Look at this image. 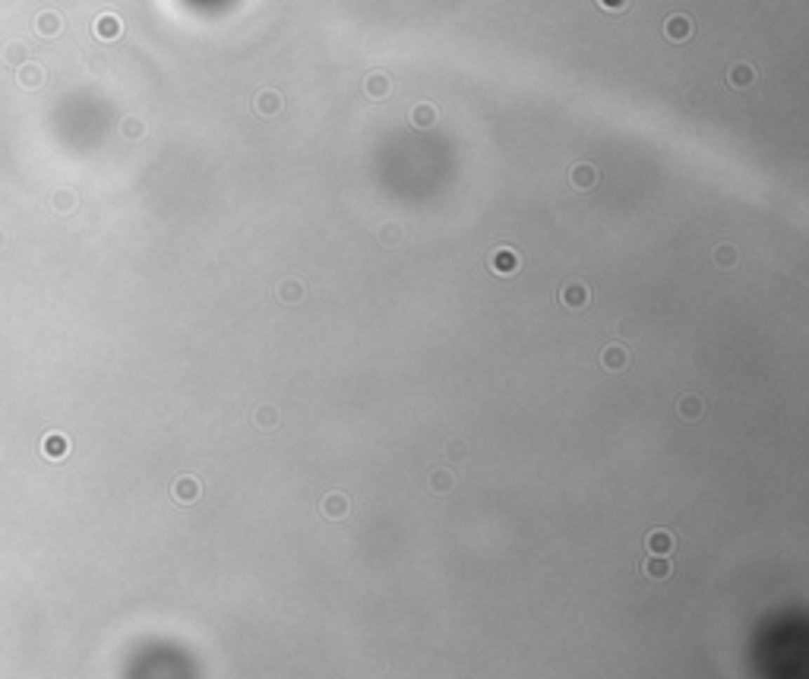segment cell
<instances>
[{"label":"cell","mask_w":809,"mask_h":679,"mask_svg":"<svg viewBox=\"0 0 809 679\" xmlns=\"http://www.w3.org/2000/svg\"><path fill=\"white\" fill-rule=\"evenodd\" d=\"M695 32V22L689 13H670L667 20H664V39L670 41V45H683V41H689Z\"/></svg>","instance_id":"6da1fadb"},{"label":"cell","mask_w":809,"mask_h":679,"mask_svg":"<svg viewBox=\"0 0 809 679\" xmlns=\"http://www.w3.org/2000/svg\"><path fill=\"white\" fill-rule=\"evenodd\" d=\"M487 266H490L493 275H503V278H509V275L519 272L522 260H519V253H516L512 247H497V250H490V256H487Z\"/></svg>","instance_id":"7a4b0ae2"},{"label":"cell","mask_w":809,"mask_h":679,"mask_svg":"<svg viewBox=\"0 0 809 679\" xmlns=\"http://www.w3.org/2000/svg\"><path fill=\"white\" fill-rule=\"evenodd\" d=\"M560 304L566 307V310L579 313L591 304V291H588L585 281H566V285L560 288Z\"/></svg>","instance_id":"3957f363"},{"label":"cell","mask_w":809,"mask_h":679,"mask_svg":"<svg viewBox=\"0 0 809 679\" xmlns=\"http://www.w3.org/2000/svg\"><path fill=\"white\" fill-rule=\"evenodd\" d=\"M171 496H174V502H180V506H193V502L203 496V483H199L196 474H180L178 480L171 483Z\"/></svg>","instance_id":"277c9868"},{"label":"cell","mask_w":809,"mask_h":679,"mask_svg":"<svg viewBox=\"0 0 809 679\" xmlns=\"http://www.w3.org/2000/svg\"><path fill=\"white\" fill-rule=\"evenodd\" d=\"M92 32H95L98 41H117L123 35V22L117 13H102V16H95V22H92Z\"/></svg>","instance_id":"5b68a950"},{"label":"cell","mask_w":809,"mask_h":679,"mask_svg":"<svg viewBox=\"0 0 809 679\" xmlns=\"http://www.w3.org/2000/svg\"><path fill=\"white\" fill-rule=\"evenodd\" d=\"M281 108H285V98H281L275 89H260L253 95V111L260 117H279Z\"/></svg>","instance_id":"8992f818"},{"label":"cell","mask_w":809,"mask_h":679,"mask_svg":"<svg viewBox=\"0 0 809 679\" xmlns=\"http://www.w3.org/2000/svg\"><path fill=\"white\" fill-rule=\"evenodd\" d=\"M32 26H35V35H41V39H58L64 32V16L58 10H41Z\"/></svg>","instance_id":"52a82bcc"},{"label":"cell","mask_w":809,"mask_h":679,"mask_svg":"<svg viewBox=\"0 0 809 679\" xmlns=\"http://www.w3.org/2000/svg\"><path fill=\"white\" fill-rule=\"evenodd\" d=\"M363 95H367L370 102H382V98L392 95V79H389V73H382V70L370 73V76L363 79Z\"/></svg>","instance_id":"ba28073f"},{"label":"cell","mask_w":809,"mask_h":679,"mask_svg":"<svg viewBox=\"0 0 809 679\" xmlns=\"http://www.w3.org/2000/svg\"><path fill=\"white\" fill-rule=\"evenodd\" d=\"M756 79H758V70L752 64H746V60H737V64H730V70H727V86H730V89H749Z\"/></svg>","instance_id":"9c48e42d"},{"label":"cell","mask_w":809,"mask_h":679,"mask_svg":"<svg viewBox=\"0 0 809 679\" xmlns=\"http://www.w3.org/2000/svg\"><path fill=\"white\" fill-rule=\"evenodd\" d=\"M41 455L51 458V462H60V458L70 455V439L64 433H45L41 436Z\"/></svg>","instance_id":"30bf717a"},{"label":"cell","mask_w":809,"mask_h":679,"mask_svg":"<svg viewBox=\"0 0 809 679\" xmlns=\"http://www.w3.org/2000/svg\"><path fill=\"white\" fill-rule=\"evenodd\" d=\"M408 121H411V127H415V130H430L436 121H440V111H436L434 102H417L415 108H411Z\"/></svg>","instance_id":"8fae6325"},{"label":"cell","mask_w":809,"mask_h":679,"mask_svg":"<svg viewBox=\"0 0 809 679\" xmlns=\"http://www.w3.org/2000/svg\"><path fill=\"white\" fill-rule=\"evenodd\" d=\"M304 294H307V288H304V281H300V278H281L279 288H275V297H279V304H285V307L300 304Z\"/></svg>","instance_id":"7c38bea8"},{"label":"cell","mask_w":809,"mask_h":679,"mask_svg":"<svg viewBox=\"0 0 809 679\" xmlns=\"http://www.w3.org/2000/svg\"><path fill=\"white\" fill-rule=\"evenodd\" d=\"M319 512H323L329 521H342L345 515L351 512V502L345 493H329V496H323V502H319Z\"/></svg>","instance_id":"4fadbf2b"},{"label":"cell","mask_w":809,"mask_h":679,"mask_svg":"<svg viewBox=\"0 0 809 679\" xmlns=\"http://www.w3.org/2000/svg\"><path fill=\"white\" fill-rule=\"evenodd\" d=\"M16 79H20L22 89H41L45 86V67L35 64V60H26L22 67H16Z\"/></svg>","instance_id":"5bb4252c"},{"label":"cell","mask_w":809,"mask_h":679,"mask_svg":"<svg viewBox=\"0 0 809 679\" xmlns=\"http://www.w3.org/2000/svg\"><path fill=\"white\" fill-rule=\"evenodd\" d=\"M569 184H573L575 190H591V187L598 184V168H594L591 161H579V165H573V171H569Z\"/></svg>","instance_id":"9a60e30c"},{"label":"cell","mask_w":809,"mask_h":679,"mask_svg":"<svg viewBox=\"0 0 809 679\" xmlns=\"http://www.w3.org/2000/svg\"><path fill=\"white\" fill-rule=\"evenodd\" d=\"M645 546H648L651 556H670V553H674V546H676V540H674V534H670L667 527H657V531L648 534Z\"/></svg>","instance_id":"2e32d148"},{"label":"cell","mask_w":809,"mask_h":679,"mask_svg":"<svg viewBox=\"0 0 809 679\" xmlns=\"http://www.w3.org/2000/svg\"><path fill=\"white\" fill-rule=\"evenodd\" d=\"M711 262L721 269V272H730V269L740 262V250L733 247V243H727V241L714 243V250H711Z\"/></svg>","instance_id":"e0dca14e"},{"label":"cell","mask_w":809,"mask_h":679,"mask_svg":"<svg viewBox=\"0 0 809 679\" xmlns=\"http://www.w3.org/2000/svg\"><path fill=\"white\" fill-rule=\"evenodd\" d=\"M601 363H604L607 370H613V373H620V370H626V363H629V351H626L623 344H607V348L601 351Z\"/></svg>","instance_id":"ac0fdd59"},{"label":"cell","mask_w":809,"mask_h":679,"mask_svg":"<svg viewBox=\"0 0 809 679\" xmlns=\"http://www.w3.org/2000/svg\"><path fill=\"white\" fill-rule=\"evenodd\" d=\"M427 487H430V493L446 496L449 490L455 487V474H453V471H446V468H434V471H430V477H427Z\"/></svg>","instance_id":"d6986e66"},{"label":"cell","mask_w":809,"mask_h":679,"mask_svg":"<svg viewBox=\"0 0 809 679\" xmlns=\"http://www.w3.org/2000/svg\"><path fill=\"white\" fill-rule=\"evenodd\" d=\"M642 572L651 578V581H667L674 569H670V559H667V556H648V559L642 563Z\"/></svg>","instance_id":"ffe728a7"},{"label":"cell","mask_w":809,"mask_h":679,"mask_svg":"<svg viewBox=\"0 0 809 679\" xmlns=\"http://www.w3.org/2000/svg\"><path fill=\"white\" fill-rule=\"evenodd\" d=\"M702 411H705V405H702L699 395H680V401H676V414H680L683 420H689V424L699 420Z\"/></svg>","instance_id":"44dd1931"},{"label":"cell","mask_w":809,"mask_h":679,"mask_svg":"<svg viewBox=\"0 0 809 679\" xmlns=\"http://www.w3.org/2000/svg\"><path fill=\"white\" fill-rule=\"evenodd\" d=\"M253 424L260 426V430H275V426L281 424V411L275 405H260L253 411Z\"/></svg>","instance_id":"7402d4cb"},{"label":"cell","mask_w":809,"mask_h":679,"mask_svg":"<svg viewBox=\"0 0 809 679\" xmlns=\"http://www.w3.org/2000/svg\"><path fill=\"white\" fill-rule=\"evenodd\" d=\"M76 203H79V199H76V193H73V190H58V193L51 196V209L60 212V215H70V212H76Z\"/></svg>","instance_id":"603a6c76"},{"label":"cell","mask_w":809,"mask_h":679,"mask_svg":"<svg viewBox=\"0 0 809 679\" xmlns=\"http://www.w3.org/2000/svg\"><path fill=\"white\" fill-rule=\"evenodd\" d=\"M401 241H405V228H401L399 222H386L380 228V243H382V247H399Z\"/></svg>","instance_id":"cb8c5ba5"},{"label":"cell","mask_w":809,"mask_h":679,"mask_svg":"<svg viewBox=\"0 0 809 679\" xmlns=\"http://www.w3.org/2000/svg\"><path fill=\"white\" fill-rule=\"evenodd\" d=\"M4 60L13 64V67H22L29 60V48L22 45V41H10V45L4 48Z\"/></svg>","instance_id":"d4e9b609"},{"label":"cell","mask_w":809,"mask_h":679,"mask_svg":"<svg viewBox=\"0 0 809 679\" xmlns=\"http://www.w3.org/2000/svg\"><path fill=\"white\" fill-rule=\"evenodd\" d=\"M121 133L127 136V140H142V133H146V123H142L140 117H127V121L121 123Z\"/></svg>","instance_id":"484cf974"},{"label":"cell","mask_w":809,"mask_h":679,"mask_svg":"<svg viewBox=\"0 0 809 679\" xmlns=\"http://www.w3.org/2000/svg\"><path fill=\"white\" fill-rule=\"evenodd\" d=\"M598 7L607 10V13H623L629 7V0H598Z\"/></svg>","instance_id":"4316f807"},{"label":"cell","mask_w":809,"mask_h":679,"mask_svg":"<svg viewBox=\"0 0 809 679\" xmlns=\"http://www.w3.org/2000/svg\"><path fill=\"white\" fill-rule=\"evenodd\" d=\"M446 452H449V458H455V462H462V458H468V445L462 443V439H453Z\"/></svg>","instance_id":"83f0119b"},{"label":"cell","mask_w":809,"mask_h":679,"mask_svg":"<svg viewBox=\"0 0 809 679\" xmlns=\"http://www.w3.org/2000/svg\"><path fill=\"white\" fill-rule=\"evenodd\" d=\"M620 332L623 335H636V323H620Z\"/></svg>","instance_id":"f1b7e54d"},{"label":"cell","mask_w":809,"mask_h":679,"mask_svg":"<svg viewBox=\"0 0 809 679\" xmlns=\"http://www.w3.org/2000/svg\"><path fill=\"white\" fill-rule=\"evenodd\" d=\"M4 243H7V237H4V231H0V247H4Z\"/></svg>","instance_id":"f546056e"}]
</instances>
